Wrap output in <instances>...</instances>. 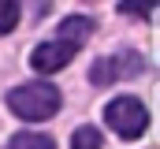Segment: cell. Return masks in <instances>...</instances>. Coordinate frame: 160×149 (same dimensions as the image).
<instances>
[{"label": "cell", "mask_w": 160, "mask_h": 149, "mask_svg": "<svg viewBox=\"0 0 160 149\" xmlns=\"http://www.w3.org/2000/svg\"><path fill=\"white\" fill-rule=\"evenodd\" d=\"M71 149H101V131L93 127H78L71 134Z\"/></svg>", "instance_id": "52a82bcc"}, {"label": "cell", "mask_w": 160, "mask_h": 149, "mask_svg": "<svg viewBox=\"0 0 160 149\" xmlns=\"http://www.w3.org/2000/svg\"><path fill=\"white\" fill-rule=\"evenodd\" d=\"M104 119L112 131H119L123 138H142L145 127H149V112L138 97H116L108 108H104Z\"/></svg>", "instance_id": "7a4b0ae2"}, {"label": "cell", "mask_w": 160, "mask_h": 149, "mask_svg": "<svg viewBox=\"0 0 160 149\" xmlns=\"http://www.w3.org/2000/svg\"><path fill=\"white\" fill-rule=\"evenodd\" d=\"M8 149H56V146H52V138H48V134H38V131H19V134H11Z\"/></svg>", "instance_id": "8992f818"}, {"label": "cell", "mask_w": 160, "mask_h": 149, "mask_svg": "<svg viewBox=\"0 0 160 149\" xmlns=\"http://www.w3.org/2000/svg\"><path fill=\"white\" fill-rule=\"evenodd\" d=\"M75 52H78V45H71V41H45L30 52V67L41 74H52L60 67H67L75 60Z\"/></svg>", "instance_id": "277c9868"}, {"label": "cell", "mask_w": 160, "mask_h": 149, "mask_svg": "<svg viewBox=\"0 0 160 149\" xmlns=\"http://www.w3.org/2000/svg\"><path fill=\"white\" fill-rule=\"evenodd\" d=\"M15 23H19V4L15 0H0V34L15 30Z\"/></svg>", "instance_id": "ba28073f"}, {"label": "cell", "mask_w": 160, "mask_h": 149, "mask_svg": "<svg viewBox=\"0 0 160 149\" xmlns=\"http://www.w3.org/2000/svg\"><path fill=\"white\" fill-rule=\"evenodd\" d=\"M142 67H145V64H142V56H138V52H119V56L97 60V64L89 67V82H93V86H112V82H119V78L138 74Z\"/></svg>", "instance_id": "3957f363"}, {"label": "cell", "mask_w": 160, "mask_h": 149, "mask_svg": "<svg viewBox=\"0 0 160 149\" xmlns=\"http://www.w3.org/2000/svg\"><path fill=\"white\" fill-rule=\"evenodd\" d=\"M8 105H11V112L19 119H30V123L52 119L60 112V90L52 82H26V86L8 93Z\"/></svg>", "instance_id": "6da1fadb"}, {"label": "cell", "mask_w": 160, "mask_h": 149, "mask_svg": "<svg viewBox=\"0 0 160 149\" xmlns=\"http://www.w3.org/2000/svg\"><path fill=\"white\" fill-rule=\"evenodd\" d=\"M97 30V23L89 19V15H71V19H63L60 23V41H71V45H82L86 37Z\"/></svg>", "instance_id": "5b68a950"}]
</instances>
